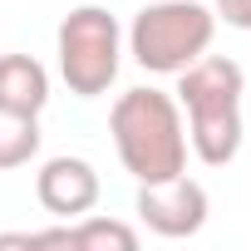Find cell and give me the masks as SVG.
Listing matches in <instances>:
<instances>
[{
	"label": "cell",
	"mask_w": 251,
	"mask_h": 251,
	"mask_svg": "<svg viewBox=\"0 0 251 251\" xmlns=\"http://www.w3.org/2000/svg\"><path fill=\"white\" fill-rule=\"evenodd\" d=\"M108 133L118 163L138 182H168L187 173V123L182 103L163 89H128L108 108Z\"/></svg>",
	"instance_id": "6da1fadb"
},
{
	"label": "cell",
	"mask_w": 251,
	"mask_h": 251,
	"mask_svg": "<svg viewBox=\"0 0 251 251\" xmlns=\"http://www.w3.org/2000/svg\"><path fill=\"white\" fill-rule=\"evenodd\" d=\"M241 94L246 74L226 54H202L177 74V103L187 108V143L207 168H226L241 153Z\"/></svg>",
	"instance_id": "7a4b0ae2"
},
{
	"label": "cell",
	"mask_w": 251,
	"mask_h": 251,
	"mask_svg": "<svg viewBox=\"0 0 251 251\" xmlns=\"http://www.w3.org/2000/svg\"><path fill=\"white\" fill-rule=\"evenodd\" d=\"M217 35V15L197 0H158L133 15L128 30V54L148 69V74H182L192 59H202L212 50Z\"/></svg>",
	"instance_id": "3957f363"
},
{
	"label": "cell",
	"mask_w": 251,
	"mask_h": 251,
	"mask_svg": "<svg viewBox=\"0 0 251 251\" xmlns=\"http://www.w3.org/2000/svg\"><path fill=\"white\" fill-rule=\"evenodd\" d=\"M59 79L79 99L108 94L118 79V54H123V30L103 5H79L59 20Z\"/></svg>",
	"instance_id": "277c9868"
},
{
	"label": "cell",
	"mask_w": 251,
	"mask_h": 251,
	"mask_svg": "<svg viewBox=\"0 0 251 251\" xmlns=\"http://www.w3.org/2000/svg\"><path fill=\"white\" fill-rule=\"evenodd\" d=\"M207 187L192 182L187 173L168 177V182H138V217L148 231L168 236V241H182V236H197L207 226Z\"/></svg>",
	"instance_id": "5b68a950"
},
{
	"label": "cell",
	"mask_w": 251,
	"mask_h": 251,
	"mask_svg": "<svg viewBox=\"0 0 251 251\" xmlns=\"http://www.w3.org/2000/svg\"><path fill=\"white\" fill-rule=\"evenodd\" d=\"M99 192H103V182H99L94 163L69 158V153L50 158L40 168V177H35V197H40V207L50 217H84V212H94Z\"/></svg>",
	"instance_id": "8992f818"
},
{
	"label": "cell",
	"mask_w": 251,
	"mask_h": 251,
	"mask_svg": "<svg viewBox=\"0 0 251 251\" xmlns=\"http://www.w3.org/2000/svg\"><path fill=\"white\" fill-rule=\"evenodd\" d=\"M50 103V74L35 54H0V108L35 113Z\"/></svg>",
	"instance_id": "52a82bcc"
},
{
	"label": "cell",
	"mask_w": 251,
	"mask_h": 251,
	"mask_svg": "<svg viewBox=\"0 0 251 251\" xmlns=\"http://www.w3.org/2000/svg\"><path fill=\"white\" fill-rule=\"evenodd\" d=\"M40 153V118L35 113H15V108H0V173L25 168Z\"/></svg>",
	"instance_id": "ba28073f"
},
{
	"label": "cell",
	"mask_w": 251,
	"mask_h": 251,
	"mask_svg": "<svg viewBox=\"0 0 251 251\" xmlns=\"http://www.w3.org/2000/svg\"><path fill=\"white\" fill-rule=\"evenodd\" d=\"M69 241H74V251H133V246H138V231H133L128 222L84 212V222L69 226Z\"/></svg>",
	"instance_id": "9c48e42d"
},
{
	"label": "cell",
	"mask_w": 251,
	"mask_h": 251,
	"mask_svg": "<svg viewBox=\"0 0 251 251\" xmlns=\"http://www.w3.org/2000/svg\"><path fill=\"white\" fill-rule=\"evenodd\" d=\"M212 15L222 25H231V30H251V0H217Z\"/></svg>",
	"instance_id": "30bf717a"
}]
</instances>
